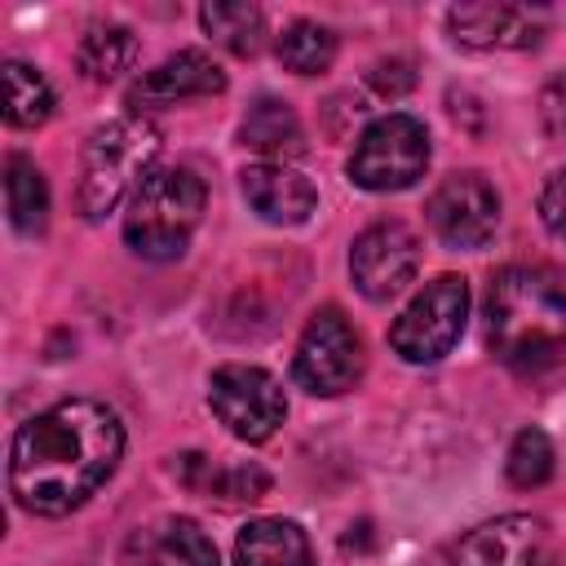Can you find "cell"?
<instances>
[{"mask_svg": "<svg viewBox=\"0 0 566 566\" xmlns=\"http://www.w3.org/2000/svg\"><path fill=\"white\" fill-rule=\"evenodd\" d=\"M124 424L97 398H62L31 416L9 447V491L35 517L75 513L119 464Z\"/></svg>", "mask_w": 566, "mask_h": 566, "instance_id": "1", "label": "cell"}, {"mask_svg": "<svg viewBox=\"0 0 566 566\" xmlns=\"http://www.w3.org/2000/svg\"><path fill=\"white\" fill-rule=\"evenodd\" d=\"M486 345L513 371L566 358V287L539 265H504L486 287Z\"/></svg>", "mask_w": 566, "mask_h": 566, "instance_id": "2", "label": "cell"}, {"mask_svg": "<svg viewBox=\"0 0 566 566\" xmlns=\"http://www.w3.org/2000/svg\"><path fill=\"white\" fill-rule=\"evenodd\" d=\"M155 159H159V133L150 119L124 115L102 124L84 146L80 190H75L80 212L88 221H102L106 212H115L128 195L142 190V181L155 172Z\"/></svg>", "mask_w": 566, "mask_h": 566, "instance_id": "3", "label": "cell"}, {"mask_svg": "<svg viewBox=\"0 0 566 566\" xmlns=\"http://www.w3.org/2000/svg\"><path fill=\"white\" fill-rule=\"evenodd\" d=\"M203 181L190 168H155L142 190L128 199L124 239L146 261H172L186 252L199 217H203Z\"/></svg>", "mask_w": 566, "mask_h": 566, "instance_id": "4", "label": "cell"}, {"mask_svg": "<svg viewBox=\"0 0 566 566\" xmlns=\"http://www.w3.org/2000/svg\"><path fill=\"white\" fill-rule=\"evenodd\" d=\"M424 168H429V133L416 115L402 111H389L376 124H367L349 155V181L376 195L416 186Z\"/></svg>", "mask_w": 566, "mask_h": 566, "instance_id": "5", "label": "cell"}, {"mask_svg": "<svg viewBox=\"0 0 566 566\" xmlns=\"http://www.w3.org/2000/svg\"><path fill=\"white\" fill-rule=\"evenodd\" d=\"M464 318H469L464 279L460 274H438L402 305V314L389 327V345L407 363H438L460 340Z\"/></svg>", "mask_w": 566, "mask_h": 566, "instance_id": "6", "label": "cell"}, {"mask_svg": "<svg viewBox=\"0 0 566 566\" xmlns=\"http://www.w3.org/2000/svg\"><path fill=\"white\" fill-rule=\"evenodd\" d=\"M292 376L301 389H310L318 398H336V394L354 389V380L363 376V340L336 305L318 310L305 323V332L296 340Z\"/></svg>", "mask_w": 566, "mask_h": 566, "instance_id": "7", "label": "cell"}, {"mask_svg": "<svg viewBox=\"0 0 566 566\" xmlns=\"http://www.w3.org/2000/svg\"><path fill=\"white\" fill-rule=\"evenodd\" d=\"M208 407L243 442L274 438V429L287 416L283 385L265 367H252V363H226V367H217L212 380H208Z\"/></svg>", "mask_w": 566, "mask_h": 566, "instance_id": "8", "label": "cell"}, {"mask_svg": "<svg viewBox=\"0 0 566 566\" xmlns=\"http://www.w3.org/2000/svg\"><path fill=\"white\" fill-rule=\"evenodd\" d=\"M429 226L447 248H486L500 226V195L482 172H451L429 195Z\"/></svg>", "mask_w": 566, "mask_h": 566, "instance_id": "9", "label": "cell"}, {"mask_svg": "<svg viewBox=\"0 0 566 566\" xmlns=\"http://www.w3.org/2000/svg\"><path fill=\"white\" fill-rule=\"evenodd\" d=\"M420 270V239L407 221H376L349 248V274L367 301L398 296Z\"/></svg>", "mask_w": 566, "mask_h": 566, "instance_id": "10", "label": "cell"}, {"mask_svg": "<svg viewBox=\"0 0 566 566\" xmlns=\"http://www.w3.org/2000/svg\"><path fill=\"white\" fill-rule=\"evenodd\" d=\"M548 557V526L531 513H504L469 531L447 566H544Z\"/></svg>", "mask_w": 566, "mask_h": 566, "instance_id": "11", "label": "cell"}, {"mask_svg": "<svg viewBox=\"0 0 566 566\" xmlns=\"http://www.w3.org/2000/svg\"><path fill=\"white\" fill-rule=\"evenodd\" d=\"M221 88H226V71L203 49H181V53L164 57L159 66H150L128 88V106L142 115V111H155V106H177V102L212 97Z\"/></svg>", "mask_w": 566, "mask_h": 566, "instance_id": "12", "label": "cell"}, {"mask_svg": "<svg viewBox=\"0 0 566 566\" xmlns=\"http://www.w3.org/2000/svg\"><path fill=\"white\" fill-rule=\"evenodd\" d=\"M239 186H243V199L252 203V212L265 217L270 226H301L318 203L314 181L287 164H265V159L248 164L239 172Z\"/></svg>", "mask_w": 566, "mask_h": 566, "instance_id": "13", "label": "cell"}, {"mask_svg": "<svg viewBox=\"0 0 566 566\" xmlns=\"http://www.w3.org/2000/svg\"><path fill=\"white\" fill-rule=\"evenodd\" d=\"M447 31L464 49H531L544 35V22L517 4H455Z\"/></svg>", "mask_w": 566, "mask_h": 566, "instance_id": "14", "label": "cell"}, {"mask_svg": "<svg viewBox=\"0 0 566 566\" xmlns=\"http://www.w3.org/2000/svg\"><path fill=\"white\" fill-rule=\"evenodd\" d=\"M124 566H217V544L195 517H159L128 539Z\"/></svg>", "mask_w": 566, "mask_h": 566, "instance_id": "15", "label": "cell"}, {"mask_svg": "<svg viewBox=\"0 0 566 566\" xmlns=\"http://www.w3.org/2000/svg\"><path fill=\"white\" fill-rule=\"evenodd\" d=\"M234 566H314V548L296 522L256 517L234 539Z\"/></svg>", "mask_w": 566, "mask_h": 566, "instance_id": "16", "label": "cell"}, {"mask_svg": "<svg viewBox=\"0 0 566 566\" xmlns=\"http://www.w3.org/2000/svg\"><path fill=\"white\" fill-rule=\"evenodd\" d=\"M239 142L256 155H265V164H283L292 155L305 150V128L296 119V111L279 97H261L248 106L243 124H239Z\"/></svg>", "mask_w": 566, "mask_h": 566, "instance_id": "17", "label": "cell"}, {"mask_svg": "<svg viewBox=\"0 0 566 566\" xmlns=\"http://www.w3.org/2000/svg\"><path fill=\"white\" fill-rule=\"evenodd\" d=\"M4 208H9L13 230L27 239H35L49 221V186H44V172L27 155L4 159Z\"/></svg>", "mask_w": 566, "mask_h": 566, "instance_id": "18", "label": "cell"}, {"mask_svg": "<svg viewBox=\"0 0 566 566\" xmlns=\"http://www.w3.org/2000/svg\"><path fill=\"white\" fill-rule=\"evenodd\" d=\"M137 57V35L119 22H93L84 35H80V49H75V62L88 80L106 84L115 80L119 71H128Z\"/></svg>", "mask_w": 566, "mask_h": 566, "instance_id": "19", "label": "cell"}, {"mask_svg": "<svg viewBox=\"0 0 566 566\" xmlns=\"http://www.w3.org/2000/svg\"><path fill=\"white\" fill-rule=\"evenodd\" d=\"M181 478L203 491V495H217L226 504H239V500H261L270 491V473L256 469V464H234V469H212L203 455H181Z\"/></svg>", "mask_w": 566, "mask_h": 566, "instance_id": "20", "label": "cell"}, {"mask_svg": "<svg viewBox=\"0 0 566 566\" xmlns=\"http://www.w3.org/2000/svg\"><path fill=\"white\" fill-rule=\"evenodd\" d=\"M199 22L221 49L239 57H252L265 44V13L256 4H203Z\"/></svg>", "mask_w": 566, "mask_h": 566, "instance_id": "21", "label": "cell"}, {"mask_svg": "<svg viewBox=\"0 0 566 566\" xmlns=\"http://www.w3.org/2000/svg\"><path fill=\"white\" fill-rule=\"evenodd\" d=\"M49 115H53L49 80L27 62H9L4 66V119L13 128H40Z\"/></svg>", "mask_w": 566, "mask_h": 566, "instance_id": "22", "label": "cell"}, {"mask_svg": "<svg viewBox=\"0 0 566 566\" xmlns=\"http://www.w3.org/2000/svg\"><path fill=\"white\" fill-rule=\"evenodd\" d=\"M274 53H279V62H283L287 71H296V75H318V71H327L332 57H336V35H332L323 22L296 18V22L283 27Z\"/></svg>", "mask_w": 566, "mask_h": 566, "instance_id": "23", "label": "cell"}, {"mask_svg": "<svg viewBox=\"0 0 566 566\" xmlns=\"http://www.w3.org/2000/svg\"><path fill=\"white\" fill-rule=\"evenodd\" d=\"M553 464H557V451L548 442L544 429H522L513 442H509V460H504V473L513 486L531 491V486H544L553 478Z\"/></svg>", "mask_w": 566, "mask_h": 566, "instance_id": "24", "label": "cell"}, {"mask_svg": "<svg viewBox=\"0 0 566 566\" xmlns=\"http://www.w3.org/2000/svg\"><path fill=\"white\" fill-rule=\"evenodd\" d=\"M539 119H544L548 137L566 142V71L553 75V80L539 88Z\"/></svg>", "mask_w": 566, "mask_h": 566, "instance_id": "25", "label": "cell"}, {"mask_svg": "<svg viewBox=\"0 0 566 566\" xmlns=\"http://www.w3.org/2000/svg\"><path fill=\"white\" fill-rule=\"evenodd\" d=\"M539 217H544L548 234L566 243V168H557V172L548 177V186H544V195H539Z\"/></svg>", "mask_w": 566, "mask_h": 566, "instance_id": "26", "label": "cell"}, {"mask_svg": "<svg viewBox=\"0 0 566 566\" xmlns=\"http://www.w3.org/2000/svg\"><path fill=\"white\" fill-rule=\"evenodd\" d=\"M371 88L376 93H385V97H402L407 88H411V80H416V71H411V62L407 57H385V62H376L371 66Z\"/></svg>", "mask_w": 566, "mask_h": 566, "instance_id": "27", "label": "cell"}]
</instances>
